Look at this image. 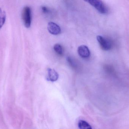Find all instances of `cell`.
Wrapping results in <instances>:
<instances>
[{
	"label": "cell",
	"mask_w": 129,
	"mask_h": 129,
	"mask_svg": "<svg viewBox=\"0 0 129 129\" xmlns=\"http://www.w3.org/2000/svg\"><path fill=\"white\" fill-rule=\"evenodd\" d=\"M22 18L24 25L26 28L30 27L31 23V8L28 6H26L23 9Z\"/></svg>",
	"instance_id": "1"
},
{
	"label": "cell",
	"mask_w": 129,
	"mask_h": 129,
	"mask_svg": "<svg viewBox=\"0 0 129 129\" xmlns=\"http://www.w3.org/2000/svg\"><path fill=\"white\" fill-rule=\"evenodd\" d=\"M86 2H88L101 13L104 14L107 12L108 10L107 7L102 1L99 0H90L86 1Z\"/></svg>",
	"instance_id": "2"
},
{
	"label": "cell",
	"mask_w": 129,
	"mask_h": 129,
	"mask_svg": "<svg viewBox=\"0 0 129 129\" xmlns=\"http://www.w3.org/2000/svg\"><path fill=\"white\" fill-rule=\"evenodd\" d=\"M97 39L101 46V47L105 50H108L111 48L110 42L107 39L101 36H98Z\"/></svg>",
	"instance_id": "3"
},
{
	"label": "cell",
	"mask_w": 129,
	"mask_h": 129,
	"mask_svg": "<svg viewBox=\"0 0 129 129\" xmlns=\"http://www.w3.org/2000/svg\"><path fill=\"white\" fill-rule=\"evenodd\" d=\"M48 32L52 35H59L61 33L60 27L56 23L53 22H50L48 25Z\"/></svg>",
	"instance_id": "4"
},
{
	"label": "cell",
	"mask_w": 129,
	"mask_h": 129,
	"mask_svg": "<svg viewBox=\"0 0 129 129\" xmlns=\"http://www.w3.org/2000/svg\"><path fill=\"white\" fill-rule=\"evenodd\" d=\"M79 55L83 58H86L89 57L90 55V52L88 48L85 45L79 46L77 50Z\"/></svg>",
	"instance_id": "5"
},
{
	"label": "cell",
	"mask_w": 129,
	"mask_h": 129,
	"mask_svg": "<svg viewBox=\"0 0 129 129\" xmlns=\"http://www.w3.org/2000/svg\"><path fill=\"white\" fill-rule=\"evenodd\" d=\"M48 76L47 80L51 82H56L59 78V75L57 72L53 69L48 68L47 69Z\"/></svg>",
	"instance_id": "6"
},
{
	"label": "cell",
	"mask_w": 129,
	"mask_h": 129,
	"mask_svg": "<svg viewBox=\"0 0 129 129\" xmlns=\"http://www.w3.org/2000/svg\"><path fill=\"white\" fill-rule=\"evenodd\" d=\"M78 126L80 129H92L91 125L84 120H80L78 122Z\"/></svg>",
	"instance_id": "7"
},
{
	"label": "cell",
	"mask_w": 129,
	"mask_h": 129,
	"mask_svg": "<svg viewBox=\"0 0 129 129\" xmlns=\"http://www.w3.org/2000/svg\"><path fill=\"white\" fill-rule=\"evenodd\" d=\"M6 19V14L5 11L0 8V29L2 28Z\"/></svg>",
	"instance_id": "8"
},
{
	"label": "cell",
	"mask_w": 129,
	"mask_h": 129,
	"mask_svg": "<svg viewBox=\"0 0 129 129\" xmlns=\"http://www.w3.org/2000/svg\"><path fill=\"white\" fill-rule=\"evenodd\" d=\"M54 49L55 52L59 55H62L63 53V49L61 45L59 44H56L54 45Z\"/></svg>",
	"instance_id": "9"
},
{
	"label": "cell",
	"mask_w": 129,
	"mask_h": 129,
	"mask_svg": "<svg viewBox=\"0 0 129 129\" xmlns=\"http://www.w3.org/2000/svg\"><path fill=\"white\" fill-rule=\"evenodd\" d=\"M67 61H68L70 65L72 67H73L74 69L76 68V62L73 60V59L70 57H68L67 58Z\"/></svg>",
	"instance_id": "10"
},
{
	"label": "cell",
	"mask_w": 129,
	"mask_h": 129,
	"mask_svg": "<svg viewBox=\"0 0 129 129\" xmlns=\"http://www.w3.org/2000/svg\"><path fill=\"white\" fill-rule=\"evenodd\" d=\"M42 11L44 12V13H49V9L47 7H45V6H42Z\"/></svg>",
	"instance_id": "11"
}]
</instances>
